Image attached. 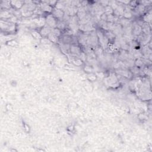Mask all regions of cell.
<instances>
[{
  "label": "cell",
  "mask_w": 152,
  "mask_h": 152,
  "mask_svg": "<svg viewBox=\"0 0 152 152\" xmlns=\"http://www.w3.org/2000/svg\"><path fill=\"white\" fill-rule=\"evenodd\" d=\"M137 62H138H138H135V64H136V65L138 67H140V66H141L143 64V61L140 60V59L137 60Z\"/></svg>",
  "instance_id": "cell-19"
},
{
  "label": "cell",
  "mask_w": 152,
  "mask_h": 152,
  "mask_svg": "<svg viewBox=\"0 0 152 152\" xmlns=\"http://www.w3.org/2000/svg\"><path fill=\"white\" fill-rule=\"evenodd\" d=\"M45 19H46V24L48 25V26L51 29L57 28L58 20L52 14H48V16L45 17Z\"/></svg>",
  "instance_id": "cell-2"
},
{
  "label": "cell",
  "mask_w": 152,
  "mask_h": 152,
  "mask_svg": "<svg viewBox=\"0 0 152 152\" xmlns=\"http://www.w3.org/2000/svg\"><path fill=\"white\" fill-rule=\"evenodd\" d=\"M10 2H11V6L17 10H19V9L21 8L23 6H24V2L19 1H10Z\"/></svg>",
  "instance_id": "cell-9"
},
{
  "label": "cell",
  "mask_w": 152,
  "mask_h": 152,
  "mask_svg": "<svg viewBox=\"0 0 152 152\" xmlns=\"http://www.w3.org/2000/svg\"><path fill=\"white\" fill-rule=\"evenodd\" d=\"M70 52H71L72 54L78 55H80V54L81 52L80 48L78 45H76V44H71L70 45Z\"/></svg>",
  "instance_id": "cell-6"
},
{
  "label": "cell",
  "mask_w": 152,
  "mask_h": 152,
  "mask_svg": "<svg viewBox=\"0 0 152 152\" xmlns=\"http://www.w3.org/2000/svg\"><path fill=\"white\" fill-rule=\"evenodd\" d=\"M41 42L43 43H45V44H46V43H49L50 42V41L48 39V37H44V38H42L41 40Z\"/></svg>",
  "instance_id": "cell-18"
},
{
  "label": "cell",
  "mask_w": 152,
  "mask_h": 152,
  "mask_svg": "<svg viewBox=\"0 0 152 152\" xmlns=\"http://www.w3.org/2000/svg\"><path fill=\"white\" fill-rule=\"evenodd\" d=\"M52 14L54 16V17L56 18L57 19H61L64 17V11L55 8L53 9L52 11Z\"/></svg>",
  "instance_id": "cell-5"
},
{
  "label": "cell",
  "mask_w": 152,
  "mask_h": 152,
  "mask_svg": "<svg viewBox=\"0 0 152 152\" xmlns=\"http://www.w3.org/2000/svg\"><path fill=\"white\" fill-rule=\"evenodd\" d=\"M88 79H89L90 81H94V80H95L96 79V75L91 76L90 77H88Z\"/></svg>",
  "instance_id": "cell-20"
},
{
  "label": "cell",
  "mask_w": 152,
  "mask_h": 152,
  "mask_svg": "<svg viewBox=\"0 0 152 152\" xmlns=\"http://www.w3.org/2000/svg\"><path fill=\"white\" fill-rule=\"evenodd\" d=\"M52 32L56 36H57L58 37H59L61 35V30H59V29H58L57 28L52 29Z\"/></svg>",
  "instance_id": "cell-14"
},
{
  "label": "cell",
  "mask_w": 152,
  "mask_h": 152,
  "mask_svg": "<svg viewBox=\"0 0 152 152\" xmlns=\"http://www.w3.org/2000/svg\"><path fill=\"white\" fill-rule=\"evenodd\" d=\"M142 32V27L139 25H137L135 26V28H134V34L136 35H140L141 33Z\"/></svg>",
  "instance_id": "cell-13"
},
{
  "label": "cell",
  "mask_w": 152,
  "mask_h": 152,
  "mask_svg": "<svg viewBox=\"0 0 152 152\" xmlns=\"http://www.w3.org/2000/svg\"><path fill=\"white\" fill-rule=\"evenodd\" d=\"M144 20L146 23H149L151 21V14H146V15L144 16Z\"/></svg>",
  "instance_id": "cell-16"
},
{
  "label": "cell",
  "mask_w": 152,
  "mask_h": 152,
  "mask_svg": "<svg viewBox=\"0 0 152 152\" xmlns=\"http://www.w3.org/2000/svg\"><path fill=\"white\" fill-rule=\"evenodd\" d=\"M40 8L43 11L47 12H52L53 10V7L49 5L46 2H43V4H41L40 5Z\"/></svg>",
  "instance_id": "cell-7"
},
{
  "label": "cell",
  "mask_w": 152,
  "mask_h": 152,
  "mask_svg": "<svg viewBox=\"0 0 152 152\" xmlns=\"http://www.w3.org/2000/svg\"><path fill=\"white\" fill-rule=\"evenodd\" d=\"M31 34H32V36H33L36 39L41 40L43 38L42 36H41V33H40V32L37 31V30H33V31L32 32Z\"/></svg>",
  "instance_id": "cell-12"
},
{
  "label": "cell",
  "mask_w": 152,
  "mask_h": 152,
  "mask_svg": "<svg viewBox=\"0 0 152 152\" xmlns=\"http://www.w3.org/2000/svg\"><path fill=\"white\" fill-rule=\"evenodd\" d=\"M1 29L2 31L7 33H14L16 29V23L11 21L5 20H1Z\"/></svg>",
  "instance_id": "cell-1"
},
{
  "label": "cell",
  "mask_w": 152,
  "mask_h": 152,
  "mask_svg": "<svg viewBox=\"0 0 152 152\" xmlns=\"http://www.w3.org/2000/svg\"><path fill=\"white\" fill-rule=\"evenodd\" d=\"M7 45H10V46H16V45H17V42L16 41L11 40V41H8V42H7Z\"/></svg>",
  "instance_id": "cell-17"
},
{
  "label": "cell",
  "mask_w": 152,
  "mask_h": 152,
  "mask_svg": "<svg viewBox=\"0 0 152 152\" xmlns=\"http://www.w3.org/2000/svg\"><path fill=\"white\" fill-rule=\"evenodd\" d=\"M1 17L2 20H6V19H11V18L12 17V15L8 11H7V10H5L1 11Z\"/></svg>",
  "instance_id": "cell-10"
},
{
  "label": "cell",
  "mask_w": 152,
  "mask_h": 152,
  "mask_svg": "<svg viewBox=\"0 0 152 152\" xmlns=\"http://www.w3.org/2000/svg\"><path fill=\"white\" fill-rule=\"evenodd\" d=\"M73 39L74 37L71 36V35H64L63 36L62 38V43L64 44H68V45H71L73 43Z\"/></svg>",
  "instance_id": "cell-8"
},
{
  "label": "cell",
  "mask_w": 152,
  "mask_h": 152,
  "mask_svg": "<svg viewBox=\"0 0 152 152\" xmlns=\"http://www.w3.org/2000/svg\"><path fill=\"white\" fill-rule=\"evenodd\" d=\"M73 62L76 66H80L83 64V61L80 58H76L73 59Z\"/></svg>",
  "instance_id": "cell-15"
},
{
  "label": "cell",
  "mask_w": 152,
  "mask_h": 152,
  "mask_svg": "<svg viewBox=\"0 0 152 152\" xmlns=\"http://www.w3.org/2000/svg\"><path fill=\"white\" fill-rule=\"evenodd\" d=\"M47 37L48 38V39L49 40L50 42H52L53 43H57L58 41V37L54 35L52 32L49 34V35L48 36V37Z\"/></svg>",
  "instance_id": "cell-11"
},
{
  "label": "cell",
  "mask_w": 152,
  "mask_h": 152,
  "mask_svg": "<svg viewBox=\"0 0 152 152\" xmlns=\"http://www.w3.org/2000/svg\"><path fill=\"white\" fill-rule=\"evenodd\" d=\"M33 21L35 23V24H36L38 27L41 28L45 26V24H46V19H45V18L41 17V16H39L37 18L34 19Z\"/></svg>",
  "instance_id": "cell-3"
},
{
  "label": "cell",
  "mask_w": 152,
  "mask_h": 152,
  "mask_svg": "<svg viewBox=\"0 0 152 152\" xmlns=\"http://www.w3.org/2000/svg\"><path fill=\"white\" fill-rule=\"evenodd\" d=\"M52 32V29L51 28H49V27L48 26H43V28H42L40 30V33L42 37H48V36L49 35L50 32Z\"/></svg>",
  "instance_id": "cell-4"
}]
</instances>
